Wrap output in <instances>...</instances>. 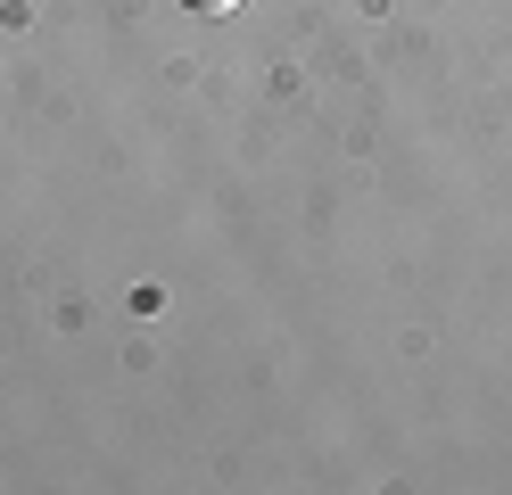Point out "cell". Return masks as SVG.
Returning a JSON list of instances; mask_svg holds the SVG:
<instances>
[{
    "label": "cell",
    "instance_id": "6da1fadb",
    "mask_svg": "<svg viewBox=\"0 0 512 495\" xmlns=\"http://www.w3.org/2000/svg\"><path fill=\"white\" fill-rule=\"evenodd\" d=\"M182 9H190V17H232L240 0H182Z\"/></svg>",
    "mask_w": 512,
    "mask_h": 495
}]
</instances>
